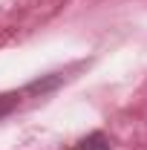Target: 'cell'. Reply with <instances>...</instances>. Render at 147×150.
<instances>
[{
    "label": "cell",
    "mask_w": 147,
    "mask_h": 150,
    "mask_svg": "<svg viewBox=\"0 0 147 150\" xmlns=\"http://www.w3.org/2000/svg\"><path fill=\"white\" fill-rule=\"evenodd\" d=\"M78 150H110V139L104 133H90L87 139L78 142Z\"/></svg>",
    "instance_id": "obj_1"
},
{
    "label": "cell",
    "mask_w": 147,
    "mask_h": 150,
    "mask_svg": "<svg viewBox=\"0 0 147 150\" xmlns=\"http://www.w3.org/2000/svg\"><path fill=\"white\" fill-rule=\"evenodd\" d=\"M18 104V95H0V118L6 112H12V107Z\"/></svg>",
    "instance_id": "obj_2"
}]
</instances>
